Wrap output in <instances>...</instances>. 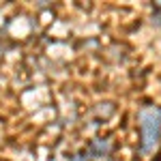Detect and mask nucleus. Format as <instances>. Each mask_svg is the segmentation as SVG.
<instances>
[{"label": "nucleus", "instance_id": "nucleus-1", "mask_svg": "<svg viewBox=\"0 0 161 161\" xmlns=\"http://www.w3.org/2000/svg\"><path fill=\"white\" fill-rule=\"evenodd\" d=\"M140 131H142V142H140V153L153 150L161 140V110H144L140 114Z\"/></svg>", "mask_w": 161, "mask_h": 161}]
</instances>
